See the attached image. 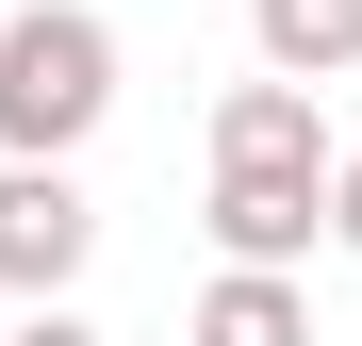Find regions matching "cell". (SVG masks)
<instances>
[{
    "mask_svg": "<svg viewBox=\"0 0 362 346\" xmlns=\"http://www.w3.org/2000/svg\"><path fill=\"white\" fill-rule=\"evenodd\" d=\"M214 165H346V149H329L313 83H280V67H264V83H230V99H214Z\"/></svg>",
    "mask_w": 362,
    "mask_h": 346,
    "instance_id": "cell-4",
    "label": "cell"
},
{
    "mask_svg": "<svg viewBox=\"0 0 362 346\" xmlns=\"http://www.w3.org/2000/svg\"><path fill=\"white\" fill-rule=\"evenodd\" d=\"M83 248H99V198L66 165H0V297H66Z\"/></svg>",
    "mask_w": 362,
    "mask_h": 346,
    "instance_id": "cell-2",
    "label": "cell"
},
{
    "mask_svg": "<svg viewBox=\"0 0 362 346\" xmlns=\"http://www.w3.org/2000/svg\"><path fill=\"white\" fill-rule=\"evenodd\" d=\"M99 115H115V17L99 0L0 17V165H66Z\"/></svg>",
    "mask_w": 362,
    "mask_h": 346,
    "instance_id": "cell-1",
    "label": "cell"
},
{
    "mask_svg": "<svg viewBox=\"0 0 362 346\" xmlns=\"http://www.w3.org/2000/svg\"><path fill=\"white\" fill-rule=\"evenodd\" d=\"M313 231H329V165H214V248L230 264H280L296 280Z\"/></svg>",
    "mask_w": 362,
    "mask_h": 346,
    "instance_id": "cell-3",
    "label": "cell"
},
{
    "mask_svg": "<svg viewBox=\"0 0 362 346\" xmlns=\"http://www.w3.org/2000/svg\"><path fill=\"white\" fill-rule=\"evenodd\" d=\"M0 346H99V330H83L66 297H33V313H17V330H0Z\"/></svg>",
    "mask_w": 362,
    "mask_h": 346,
    "instance_id": "cell-7",
    "label": "cell"
},
{
    "mask_svg": "<svg viewBox=\"0 0 362 346\" xmlns=\"http://www.w3.org/2000/svg\"><path fill=\"white\" fill-rule=\"evenodd\" d=\"M329 231H346V248H362V149L329 165Z\"/></svg>",
    "mask_w": 362,
    "mask_h": 346,
    "instance_id": "cell-8",
    "label": "cell"
},
{
    "mask_svg": "<svg viewBox=\"0 0 362 346\" xmlns=\"http://www.w3.org/2000/svg\"><path fill=\"white\" fill-rule=\"evenodd\" d=\"M181 346H313V297L280 264H214V297L181 313Z\"/></svg>",
    "mask_w": 362,
    "mask_h": 346,
    "instance_id": "cell-5",
    "label": "cell"
},
{
    "mask_svg": "<svg viewBox=\"0 0 362 346\" xmlns=\"http://www.w3.org/2000/svg\"><path fill=\"white\" fill-rule=\"evenodd\" d=\"M247 33H264V67H280V83H313V99L362 67V0H247Z\"/></svg>",
    "mask_w": 362,
    "mask_h": 346,
    "instance_id": "cell-6",
    "label": "cell"
}]
</instances>
